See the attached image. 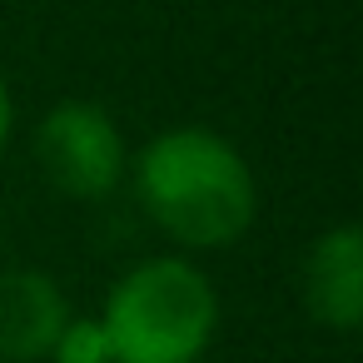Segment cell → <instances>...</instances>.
I'll list each match as a JSON object with an SVG mask.
<instances>
[{"label":"cell","mask_w":363,"mask_h":363,"mask_svg":"<svg viewBox=\"0 0 363 363\" xmlns=\"http://www.w3.org/2000/svg\"><path fill=\"white\" fill-rule=\"evenodd\" d=\"M135 199L145 219L184 254H219L259 219V179L239 145L204 125H174L130 155Z\"/></svg>","instance_id":"obj_1"},{"label":"cell","mask_w":363,"mask_h":363,"mask_svg":"<svg viewBox=\"0 0 363 363\" xmlns=\"http://www.w3.org/2000/svg\"><path fill=\"white\" fill-rule=\"evenodd\" d=\"M100 323L115 363H199L219 333V294L189 254H150L110 284Z\"/></svg>","instance_id":"obj_2"},{"label":"cell","mask_w":363,"mask_h":363,"mask_svg":"<svg viewBox=\"0 0 363 363\" xmlns=\"http://www.w3.org/2000/svg\"><path fill=\"white\" fill-rule=\"evenodd\" d=\"M35 164L65 199H110L130 174V145L95 100H60L35 125Z\"/></svg>","instance_id":"obj_3"},{"label":"cell","mask_w":363,"mask_h":363,"mask_svg":"<svg viewBox=\"0 0 363 363\" xmlns=\"http://www.w3.org/2000/svg\"><path fill=\"white\" fill-rule=\"evenodd\" d=\"M298 294L318 328L328 333L358 328L363 318V229L358 224H333L308 244L298 264Z\"/></svg>","instance_id":"obj_4"},{"label":"cell","mask_w":363,"mask_h":363,"mask_svg":"<svg viewBox=\"0 0 363 363\" xmlns=\"http://www.w3.org/2000/svg\"><path fill=\"white\" fill-rule=\"evenodd\" d=\"M70 313L65 289L45 269H0V363H45Z\"/></svg>","instance_id":"obj_5"},{"label":"cell","mask_w":363,"mask_h":363,"mask_svg":"<svg viewBox=\"0 0 363 363\" xmlns=\"http://www.w3.org/2000/svg\"><path fill=\"white\" fill-rule=\"evenodd\" d=\"M45 358H50V363H115L110 333H105L100 313H70Z\"/></svg>","instance_id":"obj_6"},{"label":"cell","mask_w":363,"mask_h":363,"mask_svg":"<svg viewBox=\"0 0 363 363\" xmlns=\"http://www.w3.org/2000/svg\"><path fill=\"white\" fill-rule=\"evenodd\" d=\"M11 135H16V95H11V80L0 70V160L11 150Z\"/></svg>","instance_id":"obj_7"}]
</instances>
